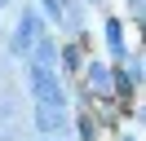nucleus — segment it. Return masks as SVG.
<instances>
[{"label": "nucleus", "mask_w": 146, "mask_h": 141, "mask_svg": "<svg viewBox=\"0 0 146 141\" xmlns=\"http://www.w3.org/2000/svg\"><path fill=\"white\" fill-rule=\"evenodd\" d=\"M31 88H36V97H40V101H49V106H62V93H58V79L49 75L44 66H36V70H31Z\"/></svg>", "instance_id": "f257e3e1"}, {"label": "nucleus", "mask_w": 146, "mask_h": 141, "mask_svg": "<svg viewBox=\"0 0 146 141\" xmlns=\"http://www.w3.org/2000/svg\"><path fill=\"white\" fill-rule=\"evenodd\" d=\"M36 123H40V128H49V132H58V128H62V115H58V106H40Z\"/></svg>", "instance_id": "f03ea898"}, {"label": "nucleus", "mask_w": 146, "mask_h": 141, "mask_svg": "<svg viewBox=\"0 0 146 141\" xmlns=\"http://www.w3.org/2000/svg\"><path fill=\"white\" fill-rule=\"evenodd\" d=\"M31 40H36V18L27 13V18H22V26H18V49H27Z\"/></svg>", "instance_id": "7ed1b4c3"}, {"label": "nucleus", "mask_w": 146, "mask_h": 141, "mask_svg": "<svg viewBox=\"0 0 146 141\" xmlns=\"http://www.w3.org/2000/svg\"><path fill=\"white\" fill-rule=\"evenodd\" d=\"M89 84L98 88V93H106V88H111V70H106V66H93V70H89Z\"/></svg>", "instance_id": "20e7f679"}, {"label": "nucleus", "mask_w": 146, "mask_h": 141, "mask_svg": "<svg viewBox=\"0 0 146 141\" xmlns=\"http://www.w3.org/2000/svg\"><path fill=\"white\" fill-rule=\"evenodd\" d=\"M36 66H53V44H40V49H36Z\"/></svg>", "instance_id": "39448f33"}, {"label": "nucleus", "mask_w": 146, "mask_h": 141, "mask_svg": "<svg viewBox=\"0 0 146 141\" xmlns=\"http://www.w3.org/2000/svg\"><path fill=\"white\" fill-rule=\"evenodd\" d=\"M124 141H133V137H124Z\"/></svg>", "instance_id": "423d86ee"}, {"label": "nucleus", "mask_w": 146, "mask_h": 141, "mask_svg": "<svg viewBox=\"0 0 146 141\" xmlns=\"http://www.w3.org/2000/svg\"><path fill=\"white\" fill-rule=\"evenodd\" d=\"M0 5H5V0H0Z\"/></svg>", "instance_id": "0eeeda50"}]
</instances>
